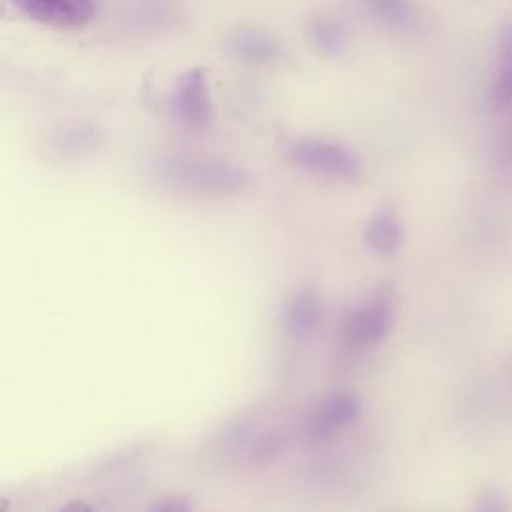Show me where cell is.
Instances as JSON below:
<instances>
[{"label": "cell", "mask_w": 512, "mask_h": 512, "mask_svg": "<svg viewBox=\"0 0 512 512\" xmlns=\"http://www.w3.org/2000/svg\"><path fill=\"white\" fill-rule=\"evenodd\" d=\"M228 46L234 58L250 66L274 64L284 54L282 42L274 34L260 28H244L234 32Z\"/></svg>", "instance_id": "7"}, {"label": "cell", "mask_w": 512, "mask_h": 512, "mask_svg": "<svg viewBox=\"0 0 512 512\" xmlns=\"http://www.w3.org/2000/svg\"><path fill=\"white\" fill-rule=\"evenodd\" d=\"M488 98L494 112H512V22L504 24L498 38L496 70Z\"/></svg>", "instance_id": "10"}, {"label": "cell", "mask_w": 512, "mask_h": 512, "mask_svg": "<svg viewBox=\"0 0 512 512\" xmlns=\"http://www.w3.org/2000/svg\"><path fill=\"white\" fill-rule=\"evenodd\" d=\"M148 512H196V506L190 498L182 496V494H166L156 498Z\"/></svg>", "instance_id": "15"}, {"label": "cell", "mask_w": 512, "mask_h": 512, "mask_svg": "<svg viewBox=\"0 0 512 512\" xmlns=\"http://www.w3.org/2000/svg\"><path fill=\"white\" fill-rule=\"evenodd\" d=\"M6 510H8V500L0 498V512H6Z\"/></svg>", "instance_id": "17"}, {"label": "cell", "mask_w": 512, "mask_h": 512, "mask_svg": "<svg viewBox=\"0 0 512 512\" xmlns=\"http://www.w3.org/2000/svg\"><path fill=\"white\" fill-rule=\"evenodd\" d=\"M60 512H94V510H92L90 504H86L82 500H72L66 506H62Z\"/></svg>", "instance_id": "16"}, {"label": "cell", "mask_w": 512, "mask_h": 512, "mask_svg": "<svg viewBox=\"0 0 512 512\" xmlns=\"http://www.w3.org/2000/svg\"><path fill=\"white\" fill-rule=\"evenodd\" d=\"M472 512H512V504L498 488H484L476 494Z\"/></svg>", "instance_id": "14"}, {"label": "cell", "mask_w": 512, "mask_h": 512, "mask_svg": "<svg viewBox=\"0 0 512 512\" xmlns=\"http://www.w3.org/2000/svg\"><path fill=\"white\" fill-rule=\"evenodd\" d=\"M320 318H322V302L312 288L296 290L288 298L282 314L284 328L294 338L310 336L318 328Z\"/></svg>", "instance_id": "8"}, {"label": "cell", "mask_w": 512, "mask_h": 512, "mask_svg": "<svg viewBox=\"0 0 512 512\" xmlns=\"http://www.w3.org/2000/svg\"><path fill=\"white\" fill-rule=\"evenodd\" d=\"M286 158L304 172L334 180H356L364 170L352 146L328 138H298L288 144Z\"/></svg>", "instance_id": "1"}, {"label": "cell", "mask_w": 512, "mask_h": 512, "mask_svg": "<svg viewBox=\"0 0 512 512\" xmlns=\"http://www.w3.org/2000/svg\"><path fill=\"white\" fill-rule=\"evenodd\" d=\"M366 14L386 28L408 30L418 22L416 0H360Z\"/></svg>", "instance_id": "11"}, {"label": "cell", "mask_w": 512, "mask_h": 512, "mask_svg": "<svg viewBox=\"0 0 512 512\" xmlns=\"http://www.w3.org/2000/svg\"><path fill=\"white\" fill-rule=\"evenodd\" d=\"M360 414V398L348 390L326 394L302 420V436L308 442H324L348 428Z\"/></svg>", "instance_id": "4"}, {"label": "cell", "mask_w": 512, "mask_h": 512, "mask_svg": "<svg viewBox=\"0 0 512 512\" xmlns=\"http://www.w3.org/2000/svg\"><path fill=\"white\" fill-rule=\"evenodd\" d=\"M390 288H378L366 302L356 306L342 328L344 342L352 350H368L380 344L392 326L394 302Z\"/></svg>", "instance_id": "3"}, {"label": "cell", "mask_w": 512, "mask_h": 512, "mask_svg": "<svg viewBox=\"0 0 512 512\" xmlns=\"http://www.w3.org/2000/svg\"><path fill=\"white\" fill-rule=\"evenodd\" d=\"M172 112L176 118L194 130H202L212 120V104L204 68L184 72L172 92Z\"/></svg>", "instance_id": "5"}, {"label": "cell", "mask_w": 512, "mask_h": 512, "mask_svg": "<svg viewBox=\"0 0 512 512\" xmlns=\"http://www.w3.org/2000/svg\"><path fill=\"white\" fill-rule=\"evenodd\" d=\"M30 20L54 28H82L94 18V0H12Z\"/></svg>", "instance_id": "6"}, {"label": "cell", "mask_w": 512, "mask_h": 512, "mask_svg": "<svg viewBox=\"0 0 512 512\" xmlns=\"http://www.w3.org/2000/svg\"><path fill=\"white\" fill-rule=\"evenodd\" d=\"M364 242L378 256H392L404 242V226L392 208H378L364 226Z\"/></svg>", "instance_id": "9"}, {"label": "cell", "mask_w": 512, "mask_h": 512, "mask_svg": "<svg viewBox=\"0 0 512 512\" xmlns=\"http://www.w3.org/2000/svg\"><path fill=\"white\" fill-rule=\"evenodd\" d=\"M164 178L182 190L198 194H238L250 186V174L230 162L176 160L164 168Z\"/></svg>", "instance_id": "2"}, {"label": "cell", "mask_w": 512, "mask_h": 512, "mask_svg": "<svg viewBox=\"0 0 512 512\" xmlns=\"http://www.w3.org/2000/svg\"><path fill=\"white\" fill-rule=\"evenodd\" d=\"M494 162L502 174L512 176V116L500 128V134L496 136Z\"/></svg>", "instance_id": "13"}, {"label": "cell", "mask_w": 512, "mask_h": 512, "mask_svg": "<svg viewBox=\"0 0 512 512\" xmlns=\"http://www.w3.org/2000/svg\"><path fill=\"white\" fill-rule=\"evenodd\" d=\"M308 40L324 56H340L348 46L346 28L332 16H314L308 24Z\"/></svg>", "instance_id": "12"}]
</instances>
